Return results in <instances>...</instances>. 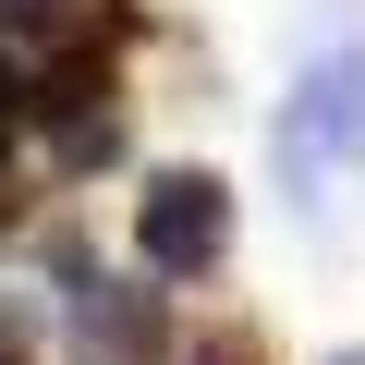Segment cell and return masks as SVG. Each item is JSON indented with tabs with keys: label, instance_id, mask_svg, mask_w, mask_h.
Returning a JSON list of instances; mask_svg holds the SVG:
<instances>
[{
	"label": "cell",
	"instance_id": "cell-8",
	"mask_svg": "<svg viewBox=\"0 0 365 365\" xmlns=\"http://www.w3.org/2000/svg\"><path fill=\"white\" fill-rule=\"evenodd\" d=\"M0 365H25V353H13V341H0Z\"/></svg>",
	"mask_w": 365,
	"mask_h": 365
},
{
	"label": "cell",
	"instance_id": "cell-2",
	"mask_svg": "<svg viewBox=\"0 0 365 365\" xmlns=\"http://www.w3.org/2000/svg\"><path fill=\"white\" fill-rule=\"evenodd\" d=\"M280 158H292V182H329V158L365 170V37L304 73V98H292V122H280Z\"/></svg>",
	"mask_w": 365,
	"mask_h": 365
},
{
	"label": "cell",
	"instance_id": "cell-6",
	"mask_svg": "<svg viewBox=\"0 0 365 365\" xmlns=\"http://www.w3.org/2000/svg\"><path fill=\"white\" fill-rule=\"evenodd\" d=\"M13 134H25V86L0 73V146H13Z\"/></svg>",
	"mask_w": 365,
	"mask_h": 365
},
{
	"label": "cell",
	"instance_id": "cell-3",
	"mask_svg": "<svg viewBox=\"0 0 365 365\" xmlns=\"http://www.w3.org/2000/svg\"><path fill=\"white\" fill-rule=\"evenodd\" d=\"M170 329H158V292H122V280H86L73 292V365H158Z\"/></svg>",
	"mask_w": 365,
	"mask_h": 365
},
{
	"label": "cell",
	"instance_id": "cell-1",
	"mask_svg": "<svg viewBox=\"0 0 365 365\" xmlns=\"http://www.w3.org/2000/svg\"><path fill=\"white\" fill-rule=\"evenodd\" d=\"M134 256H146L158 280H207V268L232 256V182H220V170H146Z\"/></svg>",
	"mask_w": 365,
	"mask_h": 365
},
{
	"label": "cell",
	"instance_id": "cell-9",
	"mask_svg": "<svg viewBox=\"0 0 365 365\" xmlns=\"http://www.w3.org/2000/svg\"><path fill=\"white\" fill-rule=\"evenodd\" d=\"M341 365H365V353H341Z\"/></svg>",
	"mask_w": 365,
	"mask_h": 365
},
{
	"label": "cell",
	"instance_id": "cell-5",
	"mask_svg": "<svg viewBox=\"0 0 365 365\" xmlns=\"http://www.w3.org/2000/svg\"><path fill=\"white\" fill-rule=\"evenodd\" d=\"M73 0H0V25H61Z\"/></svg>",
	"mask_w": 365,
	"mask_h": 365
},
{
	"label": "cell",
	"instance_id": "cell-4",
	"mask_svg": "<svg viewBox=\"0 0 365 365\" xmlns=\"http://www.w3.org/2000/svg\"><path fill=\"white\" fill-rule=\"evenodd\" d=\"M195 365H268V341L256 329H220V341H195Z\"/></svg>",
	"mask_w": 365,
	"mask_h": 365
},
{
	"label": "cell",
	"instance_id": "cell-7",
	"mask_svg": "<svg viewBox=\"0 0 365 365\" xmlns=\"http://www.w3.org/2000/svg\"><path fill=\"white\" fill-rule=\"evenodd\" d=\"M0 232H13V195H0Z\"/></svg>",
	"mask_w": 365,
	"mask_h": 365
}]
</instances>
